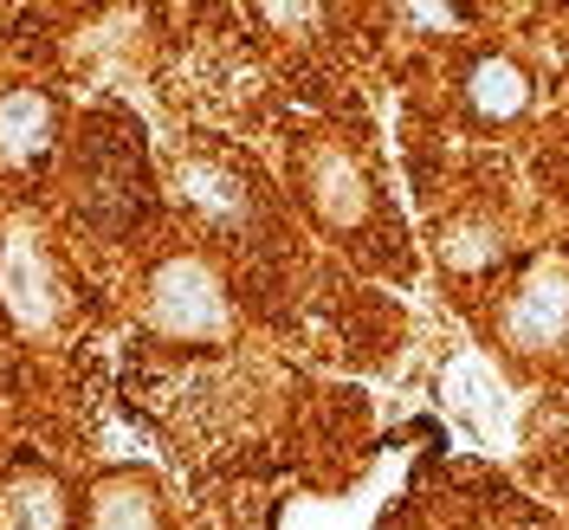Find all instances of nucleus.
Wrapping results in <instances>:
<instances>
[{"instance_id":"1","label":"nucleus","mask_w":569,"mask_h":530,"mask_svg":"<svg viewBox=\"0 0 569 530\" xmlns=\"http://www.w3.org/2000/svg\"><path fill=\"white\" fill-rule=\"evenodd\" d=\"M156 323L176 337H220L227 330V291L201 259H176L156 279Z\"/></svg>"},{"instance_id":"7","label":"nucleus","mask_w":569,"mask_h":530,"mask_svg":"<svg viewBox=\"0 0 569 530\" xmlns=\"http://www.w3.org/2000/svg\"><path fill=\"white\" fill-rule=\"evenodd\" d=\"M98 530H149V518H142V504H130L123 492H110L104 511H98Z\"/></svg>"},{"instance_id":"5","label":"nucleus","mask_w":569,"mask_h":530,"mask_svg":"<svg viewBox=\"0 0 569 530\" xmlns=\"http://www.w3.org/2000/svg\"><path fill=\"white\" fill-rule=\"evenodd\" d=\"M0 524L7 530H66V498L46 479H13L0 492Z\"/></svg>"},{"instance_id":"2","label":"nucleus","mask_w":569,"mask_h":530,"mask_svg":"<svg viewBox=\"0 0 569 530\" xmlns=\"http://www.w3.org/2000/svg\"><path fill=\"white\" fill-rule=\"evenodd\" d=\"M569 330V272L563 266H537L531 279L511 291L505 304V337L525 343V350H543Z\"/></svg>"},{"instance_id":"3","label":"nucleus","mask_w":569,"mask_h":530,"mask_svg":"<svg viewBox=\"0 0 569 530\" xmlns=\"http://www.w3.org/2000/svg\"><path fill=\"white\" fill-rule=\"evenodd\" d=\"M7 304H13V318L20 323H46L52 311V291H46V266H39V247L27 233H13V247H7Z\"/></svg>"},{"instance_id":"4","label":"nucleus","mask_w":569,"mask_h":530,"mask_svg":"<svg viewBox=\"0 0 569 530\" xmlns=\"http://www.w3.org/2000/svg\"><path fill=\"white\" fill-rule=\"evenodd\" d=\"M46 137H52V110H46V98H33V91L0 98V162H27V156H39Z\"/></svg>"},{"instance_id":"6","label":"nucleus","mask_w":569,"mask_h":530,"mask_svg":"<svg viewBox=\"0 0 569 530\" xmlns=\"http://www.w3.org/2000/svg\"><path fill=\"white\" fill-rule=\"evenodd\" d=\"M472 104H479V117H518L531 104V84L511 59H486V66H472Z\"/></svg>"}]
</instances>
